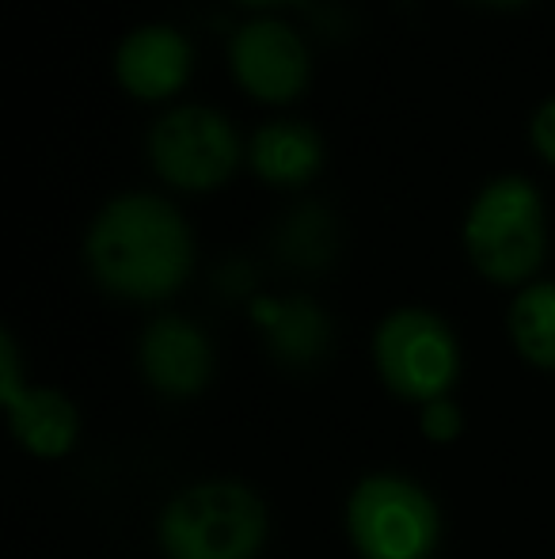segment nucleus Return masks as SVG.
I'll return each instance as SVG.
<instances>
[{
    "label": "nucleus",
    "mask_w": 555,
    "mask_h": 559,
    "mask_svg": "<svg viewBox=\"0 0 555 559\" xmlns=\"http://www.w3.org/2000/svg\"><path fill=\"white\" fill-rule=\"evenodd\" d=\"M84 255L111 294L156 301L191 274V228L156 194H122L107 202L88 228Z\"/></svg>",
    "instance_id": "f257e3e1"
},
{
    "label": "nucleus",
    "mask_w": 555,
    "mask_h": 559,
    "mask_svg": "<svg viewBox=\"0 0 555 559\" xmlns=\"http://www.w3.org/2000/svg\"><path fill=\"white\" fill-rule=\"evenodd\" d=\"M464 248L491 282H521L544 259V206L529 179L498 176L475 194L464 222Z\"/></svg>",
    "instance_id": "f03ea898"
},
{
    "label": "nucleus",
    "mask_w": 555,
    "mask_h": 559,
    "mask_svg": "<svg viewBox=\"0 0 555 559\" xmlns=\"http://www.w3.org/2000/svg\"><path fill=\"white\" fill-rule=\"evenodd\" d=\"M267 518L252 491L237 484H206L179 495L160 522L171 559H252L263 545Z\"/></svg>",
    "instance_id": "7ed1b4c3"
},
{
    "label": "nucleus",
    "mask_w": 555,
    "mask_h": 559,
    "mask_svg": "<svg viewBox=\"0 0 555 559\" xmlns=\"http://www.w3.org/2000/svg\"><path fill=\"white\" fill-rule=\"evenodd\" d=\"M148 160L183 191L221 187L240 164V138L229 118L209 107H176L148 130Z\"/></svg>",
    "instance_id": "20e7f679"
},
{
    "label": "nucleus",
    "mask_w": 555,
    "mask_h": 559,
    "mask_svg": "<svg viewBox=\"0 0 555 559\" xmlns=\"http://www.w3.org/2000/svg\"><path fill=\"white\" fill-rule=\"evenodd\" d=\"M350 537L365 559H422L437 540V510L408 479L373 476L350 499Z\"/></svg>",
    "instance_id": "39448f33"
},
{
    "label": "nucleus",
    "mask_w": 555,
    "mask_h": 559,
    "mask_svg": "<svg viewBox=\"0 0 555 559\" xmlns=\"http://www.w3.org/2000/svg\"><path fill=\"white\" fill-rule=\"evenodd\" d=\"M377 366L396 396L430 404L457 377V343L434 312L400 309L377 332Z\"/></svg>",
    "instance_id": "423d86ee"
},
{
    "label": "nucleus",
    "mask_w": 555,
    "mask_h": 559,
    "mask_svg": "<svg viewBox=\"0 0 555 559\" xmlns=\"http://www.w3.org/2000/svg\"><path fill=\"white\" fill-rule=\"evenodd\" d=\"M232 73L240 88L267 104H286L309 84V50L289 23L252 20L232 35Z\"/></svg>",
    "instance_id": "0eeeda50"
},
{
    "label": "nucleus",
    "mask_w": 555,
    "mask_h": 559,
    "mask_svg": "<svg viewBox=\"0 0 555 559\" xmlns=\"http://www.w3.org/2000/svg\"><path fill=\"white\" fill-rule=\"evenodd\" d=\"M114 76L137 99H168L191 76V43L168 23L130 31L114 50Z\"/></svg>",
    "instance_id": "6e6552de"
},
{
    "label": "nucleus",
    "mask_w": 555,
    "mask_h": 559,
    "mask_svg": "<svg viewBox=\"0 0 555 559\" xmlns=\"http://www.w3.org/2000/svg\"><path fill=\"white\" fill-rule=\"evenodd\" d=\"M209 343L194 324L179 317H164L148 324L141 338V369L148 384H156L168 396H191L209 381Z\"/></svg>",
    "instance_id": "1a4fd4ad"
},
{
    "label": "nucleus",
    "mask_w": 555,
    "mask_h": 559,
    "mask_svg": "<svg viewBox=\"0 0 555 559\" xmlns=\"http://www.w3.org/2000/svg\"><path fill=\"white\" fill-rule=\"evenodd\" d=\"M248 156H252V168L263 183L301 187L324 164V141L312 126L281 118V122H267L255 133Z\"/></svg>",
    "instance_id": "9d476101"
},
{
    "label": "nucleus",
    "mask_w": 555,
    "mask_h": 559,
    "mask_svg": "<svg viewBox=\"0 0 555 559\" xmlns=\"http://www.w3.org/2000/svg\"><path fill=\"white\" fill-rule=\"evenodd\" d=\"M12 430L31 453L61 456L76 438V412L61 392L50 389H20L4 396Z\"/></svg>",
    "instance_id": "9b49d317"
},
{
    "label": "nucleus",
    "mask_w": 555,
    "mask_h": 559,
    "mask_svg": "<svg viewBox=\"0 0 555 559\" xmlns=\"http://www.w3.org/2000/svg\"><path fill=\"white\" fill-rule=\"evenodd\" d=\"M260 320L270 332V346L281 361H312L324 350L327 320L312 301L260 305Z\"/></svg>",
    "instance_id": "f8f14e48"
},
{
    "label": "nucleus",
    "mask_w": 555,
    "mask_h": 559,
    "mask_svg": "<svg viewBox=\"0 0 555 559\" xmlns=\"http://www.w3.org/2000/svg\"><path fill=\"white\" fill-rule=\"evenodd\" d=\"M510 335L533 366L555 369V282L521 289L510 309Z\"/></svg>",
    "instance_id": "ddd939ff"
},
{
    "label": "nucleus",
    "mask_w": 555,
    "mask_h": 559,
    "mask_svg": "<svg viewBox=\"0 0 555 559\" xmlns=\"http://www.w3.org/2000/svg\"><path fill=\"white\" fill-rule=\"evenodd\" d=\"M422 435L434 438V442H453L460 435V412L449 404V400H430L422 407Z\"/></svg>",
    "instance_id": "4468645a"
},
{
    "label": "nucleus",
    "mask_w": 555,
    "mask_h": 559,
    "mask_svg": "<svg viewBox=\"0 0 555 559\" xmlns=\"http://www.w3.org/2000/svg\"><path fill=\"white\" fill-rule=\"evenodd\" d=\"M533 145L544 160L555 164V99H548V104L533 115Z\"/></svg>",
    "instance_id": "2eb2a0df"
},
{
    "label": "nucleus",
    "mask_w": 555,
    "mask_h": 559,
    "mask_svg": "<svg viewBox=\"0 0 555 559\" xmlns=\"http://www.w3.org/2000/svg\"><path fill=\"white\" fill-rule=\"evenodd\" d=\"M480 4H491V8H514V4H526V0H480Z\"/></svg>",
    "instance_id": "dca6fc26"
},
{
    "label": "nucleus",
    "mask_w": 555,
    "mask_h": 559,
    "mask_svg": "<svg viewBox=\"0 0 555 559\" xmlns=\"http://www.w3.org/2000/svg\"><path fill=\"white\" fill-rule=\"evenodd\" d=\"M244 4H260V8H267V4H293V0H244Z\"/></svg>",
    "instance_id": "f3484780"
}]
</instances>
